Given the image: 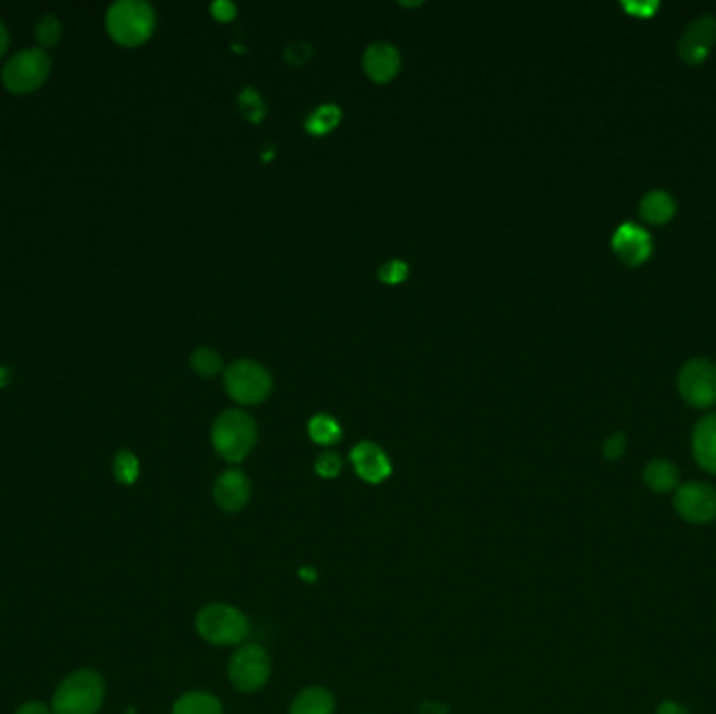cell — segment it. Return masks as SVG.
Listing matches in <instances>:
<instances>
[{
	"instance_id": "5b68a950",
	"label": "cell",
	"mask_w": 716,
	"mask_h": 714,
	"mask_svg": "<svg viewBox=\"0 0 716 714\" xmlns=\"http://www.w3.org/2000/svg\"><path fill=\"white\" fill-rule=\"evenodd\" d=\"M273 379L254 361H235L225 371V390L241 405H258L271 394Z\"/></svg>"
},
{
	"instance_id": "7402d4cb",
	"label": "cell",
	"mask_w": 716,
	"mask_h": 714,
	"mask_svg": "<svg viewBox=\"0 0 716 714\" xmlns=\"http://www.w3.org/2000/svg\"><path fill=\"white\" fill-rule=\"evenodd\" d=\"M191 367L195 373L204 377H214L222 369L220 354L212 348H199L191 354Z\"/></svg>"
},
{
	"instance_id": "4316f807",
	"label": "cell",
	"mask_w": 716,
	"mask_h": 714,
	"mask_svg": "<svg viewBox=\"0 0 716 714\" xmlns=\"http://www.w3.org/2000/svg\"><path fill=\"white\" fill-rule=\"evenodd\" d=\"M315 470L321 478H335L340 472H342V457L338 453H321L317 463H315Z\"/></svg>"
},
{
	"instance_id": "44dd1931",
	"label": "cell",
	"mask_w": 716,
	"mask_h": 714,
	"mask_svg": "<svg viewBox=\"0 0 716 714\" xmlns=\"http://www.w3.org/2000/svg\"><path fill=\"white\" fill-rule=\"evenodd\" d=\"M308 434L317 444L329 446L342 438V428H340V423L335 421V417H331L327 413H319L308 421Z\"/></svg>"
},
{
	"instance_id": "277c9868",
	"label": "cell",
	"mask_w": 716,
	"mask_h": 714,
	"mask_svg": "<svg viewBox=\"0 0 716 714\" xmlns=\"http://www.w3.org/2000/svg\"><path fill=\"white\" fill-rule=\"evenodd\" d=\"M197 633L212 645H239L250 635V622L237 608L227 604H210L201 608L195 620Z\"/></svg>"
},
{
	"instance_id": "3957f363",
	"label": "cell",
	"mask_w": 716,
	"mask_h": 714,
	"mask_svg": "<svg viewBox=\"0 0 716 714\" xmlns=\"http://www.w3.org/2000/svg\"><path fill=\"white\" fill-rule=\"evenodd\" d=\"M103 679L93 671H78L63 679L53 696L55 714H97L103 704Z\"/></svg>"
},
{
	"instance_id": "52a82bcc",
	"label": "cell",
	"mask_w": 716,
	"mask_h": 714,
	"mask_svg": "<svg viewBox=\"0 0 716 714\" xmlns=\"http://www.w3.org/2000/svg\"><path fill=\"white\" fill-rule=\"evenodd\" d=\"M51 72V57L42 49H24L15 53L3 68V82L13 93L36 91Z\"/></svg>"
},
{
	"instance_id": "7c38bea8",
	"label": "cell",
	"mask_w": 716,
	"mask_h": 714,
	"mask_svg": "<svg viewBox=\"0 0 716 714\" xmlns=\"http://www.w3.org/2000/svg\"><path fill=\"white\" fill-rule=\"evenodd\" d=\"M350 461L358 478H363L369 484H382L392 474V463L388 455L384 453L382 446H377L375 442L356 444L350 453Z\"/></svg>"
},
{
	"instance_id": "cb8c5ba5",
	"label": "cell",
	"mask_w": 716,
	"mask_h": 714,
	"mask_svg": "<svg viewBox=\"0 0 716 714\" xmlns=\"http://www.w3.org/2000/svg\"><path fill=\"white\" fill-rule=\"evenodd\" d=\"M239 109L250 122H262L266 116V105L260 93H256L254 88H245V91L239 95Z\"/></svg>"
},
{
	"instance_id": "f1b7e54d",
	"label": "cell",
	"mask_w": 716,
	"mask_h": 714,
	"mask_svg": "<svg viewBox=\"0 0 716 714\" xmlns=\"http://www.w3.org/2000/svg\"><path fill=\"white\" fill-rule=\"evenodd\" d=\"M624 446H626L624 434L616 432V434H612V436L606 440V444H603V455H606L610 461L620 459L622 453H624Z\"/></svg>"
},
{
	"instance_id": "ac0fdd59",
	"label": "cell",
	"mask_w": 716,
	"mask_h": 714,
	"mask_svg": "<svg viewBox=\"0 0 716 714\" xmlns=\"http://www.w3.org/2000/svg\"><path fill=\"white\" fill-rule=\"evenodd\" d=\"M643 480L654 493H668V490H673L679 484V470L670 461L656 459L645 467Z\"/></svg>"
},
{
	"instance_id": "d6986e66",
	"label": "cell",
	"mask_w": 716,
	"mask_h": 714,
	"mask_svg": "<svg viewBox=\"0 0 716 714\" xmlns=\"http://www.w3.org/2000/svg\"><path fill=\"white\" fill-rule=\"evenodd\" d=\"M172 714H225L222 704L206 691H191L176 700Z\"/></svg>"
},
{
	"instance_id": "4dcf8cb0",
	"label": "cell",
	"mask_w": 716,
	"mask_h": 714,
	"mask_svg": "<svg viewBox=\"0 0 716 714\" xmlns=\"http://www.w3.org/2000/svg\"><path fill=\"white\" fill-rule=\"evenodd\" d=\"M626 11H629L631 15H635V17H652L654 13H656V9H658V3H624L622 5Z\"/></svg>"
},
{
	"instance_id": "9c48e42d",
	"label": "cell",
	"mask_w": 716,
	"mask_h": 714,
	"mask_svg": "<svg viewBox=\"0 0 716 714\" xmlns=\"http://www.w3.org/2000/svg\"><path fill=\"white\" fill-rule=\"evenodd\" d=\"M679 516L693 524H706L716 518V488L702 482H689L675 495Z\"/></svg>"
},
{
	"instance_id": "4fadbf2b",
	"label": "cell",
	"mask_w": 716,
	"mask_h": 714,
	"mask_svg": "<svg viewBox=\"0 0 716 714\" xmlns=\"http://www.w3.org/2000/svg\"><path fill=\"white\" fill-rule=\"evenodd\" d=\"M252 495V484L241 470H227L216 478L214 484V501L216 505L227 511L237 513L248 505Z\"/></svg>"
},
{
	"instance_id": "ba28073f",
	"label": "cell",
	"mask_w": 716,
	"mask_h": 714,
	"mask_svg": "<svg viewBox=\"0 0 716 714\" xmlns=\"http://www.w3.org/2000/svg\"><path fill=\"white\" fill-rule=\"evenodd\" d=\"M679 392L691 407H712L716 403V365L708 359L685 363L679 373Z\"/></svg>"
},
{
	"instance_id": "1f68e13d",
	"label": "cell",
	"mask_w": 716,
	"mask_h": 714,
	"mask_svg": "<svg viewBox=\"0 0 716 714\" xmlns=\"http://www.w3.org/2000/svg\"><path fill=\"white\" fill-rule=\"evenodd\" d=\"M51 712L53 710H49L47 706L40 704V702H28V704L21 706L15 714H51Z\"/></svg>"
},
{
	"instance_id": "f546056e",
	"label": "cell",
	"mask_w": 716,
	"mask_h": 714,
	"mask_svg": "<svg viewBox=\"0 0 716 714\" xmlns=\"http://www.w3.org/2000/svg\"><path fill=\"white\" fill-rule=\"evenodd\" d=\"M237 13V7L231 3V0H216V3L212 5V15L218 19V21H231Z\"/></svg>"
},
{
	"instance_id": "d590c367",
	"label": "cell",
	"mask_w": 716,
	"mask_h": 714,
	"mask_svg": "<svg viewBox=\"0 0 716 714\" xmlns=\"http://www.w3.org/2000/svg\"><path fill=\"white\" fill-rule=\"evenodd\" d=\"M300 578L306 580V583H315V580H317V572L312 570V568H302V570H300Z\"/></svg>"
},
{
	"instance_id": "2e32d148",
	"label": "cell",
	"mask_w": 716,
	"mask_h": 714,
	"mask_svg": "<svg viewBox=\"0 0 716 714\" xmlns=\"http://www.w3.org/2000/svg\"><path fill=\"white\" fill-rule=\"evenodd\" d=\"M335 700L325 687H308L296 696L289 714H333Z\"/></svg>"
},
{
	"instance_id": "8992f818",
	"label": "cell",
	"mask_w": 716,
	"mask_h": 714,
	"mask_svg": "<svg viewBox=\"0 0 716 714\" xmlns=\"http://www.w3.org/2000/svg\"><path fill=\"white\" fill-rule=\"evenodd\" d=\"M271 656L258 643L241 645L239 650L231 656L229 662V679L231 683L243 691V694H254L262 689L271 677Z\"/></svg>"
},
{
	"instance_id": "e0dca14e",
	"label": "cell",
	"mask_w": 716,
	"mask_h": 714,
	"mask_svg": "<svg viewBox=\"0 0 716 714\" xmlns=\"http://www.w3.org/2000/svg\"><path fill=\"white\" fill-rule=\"evenodd\" d=\"M639 212L647 222H652V225H666V222L675 216L677 206L675 199L666 191H652L641 199Z\"/></svg>"
},
{
	"instance_id": "5bb4252c",
	"label": "cell",
	"mask_w": 716,
	"mask_h": 714,
	"mask_svg": "<svg viewBox=\"0 0 716 714\" xmlns=\"http://www.w3.org/2000/svg\"><path fill=\"white\" fill-rule=\"evenodd\" d=\"M363 70L373 82H390L400 70V55L396 47H392L388 42L369 44L363 57Z\"/></svg>"
},
{
	"instance_id": "484cf974",
	"label": "cell",
	"mask_w": 716,
	"mask_h": 714,
	"mask_svg": "<svg viewBox=\"0 0 716 714\" xmlns=\"http://www.w3.org/2000/svg\"><path fill=\"white\" fill-rule=\"evenodd\" d=\"M409 277V266L402 260H390L379 269V279L388 285H398Z\"/></svg>"
},
{
	"instance_id": "d6a6232c",
	"label": "cell",
	"mask_w": 716,
	"mask_h": 714,
	"mask_svg": "<svg viewBox=\"0 0 716 714\" xmlns=\"http://www.w3.org/2000/svg\"><path fill=\"white\" fill-rule=\"evenodd\" d=\"M421 714H449V708L438 702H425L421 706Z\"/></svg>"
},
{
	"instance_id": "d4e9b609",
	"label": "cell",
	"mask_w": 716,
	"mask_h": 714,
	"mask_svg": "<svg viewBox=\"0 0 716 714\" xmlns=\"http://www.w3.org/2000/svg\"><path fill=\"white\" fill-rule=\"evenodd\" d=\"M36 38L44 47H55L61 40V24L55 15H44L36 24Z\"/></svg>"
},
{
	"instance_id": "603a6c76",
	"label": "cell",
	"mask_w": 716,
	"mask_h": 714,
	"mask_svg": "<svg viewBox=\"0 0 716 714\" xmlns=\"http://www.w3.org/2000/svg\"><path fill=\"white\" fill-rule=\"evenodd\" d=\"M114 474L122 484H134L141 474L139 459L130 451H120L114 459Z\"/></svg>"
},
{
	"instance_id": "836d02e7",
	"label": "cell",
	"mask_w": 716,
	"mask_h": 714,
	"mask_svg": "<svg viewBox=\"0 0 716 714\" xmlns=\"http://www.w3.org/2000/svg\"><path fill=\"white\" fill-rule=\"evenodd\" d=\"M658 714H687V710L681 708V706L675 704V702H664V704L658 708Z\"/></svg>"
},
{
	"instance_id": "30bf717a",
	"label": "cell",
	"mask_w": 716,
	"mask_h": 714,
	"mask_svg": "<svg viewBox=\"0 0 716 714\" xmlns=\"http://www.w3.org/2000/svg\"><path fill=\"white\" fill-rule=\"evenodd\" d=\"M716 42V19L712 15H702L696 21H691L687 30L683 32L679 40V57L696 68V65L704 63V59L710 55L712 47Z\"/></svg>"
},
{
	"instance_id": "9a60e30c",
	"label": "cell",
	"mask_w": 716,
	"mask_h": 714,
	"mask_svg": "<svg viewBox=\"0 0 716 714\" xmlns=\"http://www.w3.org/2000/svg\"><path fill=\"white\" fill-rule=\"evenodd\" d=\"M693 455L706 472L716 474V413L704 417L693 430Z\"/></svg>"
},
{
	"instance_id": "6da1fadb",
	"label": "cell",
	"mask_w": 716,
	"mask_h": 714,
	"mask_svg": "<svg viewBox=\"0 0 716 714\" xmlns=\"http://www.w3.org/2000/svg\"><path fill=\"white\" fill-rule=\"evenodd\" d=\"M258 440L254 419L245 411L220 413L212 426V444L216 453L231 463H239L248 457Z\"/></svg>"
},
{
	"instance_id": "e575fe53",
	"label": "cell",
	"mask_w": 716,
	"mask_h": 714,
	"mask_svg": "<svg viewBox=\"0 0 716 714\" xmlns=\"http://www.w3.org/2000/svg\"><path fill=\"white\" fill-rule=\"evenodd\" d=\"M7 49H9V32H7L3 21H0V57L5 55Z\"/></svg>"
},
{
	"instance_id": "8fae6325",
	"label": "cell",
	"mask_w": 716,
	"mask_h": 714,
	"mask_svg": "<svg viewBox=\"0 0 716 714\" xmlns=\"http://www.w3.org/2000/svg\"><path fill=\"white\" fill-rule=\"evenodd\" d=\"M612 250L624 264L639 266L652 256L654 243L645 229L631 225V222H624L612 237Z\"/></svg>"
},
{
	"instance_id": "7a4b0ae2",
	"label": "cell",
	"mask_w": 716,
	"mask_h": 714,
	"mask_svg": "<svg viewBox=\"0 0 716 714\" xmlns=\"http://www.w3.org/2000/svg\"><path fill=\"white\" fill-rule=\"evenodd\" d=\"M155 28V13L143 0H118L107 11V30L124 47H137Z\"/></svg>"
},
{
	"instance_id": "83f0119b",
	"label": "cell",
	"mask_w": 716,
	"mask_h": 714,
	"mask_svg": "<svg viewBox=\"0 0 716 714\" xmlns=\"http://www.w3.org/2000/svg\"><path fill=\"white\" fill-rule=\"evenodd\" d=\"M285 57L292 65H304L312 57V47L306 42H292L285 49Z\"/></svg>"
},
{
	"instance_id": "ffe728a7",
	"label": "cell",
	"mask_w": 716,
	"mask_h": 714,
	"mask_svg": "<svg viewBox=\"0 0 716 714\" xmlns=\"http://www.w3.org/2000/svg\"><path fill=\"white\" fill-rule=\"evenodd\" d=\"M340 120H342V109L327 103V105L317 107L310 116H306L304 128L310 132V135L321 137V135H327L329 130H333L335 126H338Z\"/></svg>"
}]
</instances>
